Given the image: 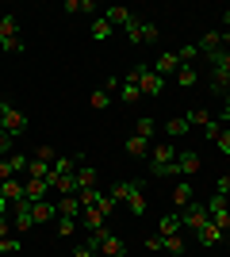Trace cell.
Listing matches in <instances>:
<instances>
[{
    "label": "cell",
    "instance_id": "ab89813d",
    "mask_svg": "<svg viewBox=\"0 0 230 257\" xmlns=\"http://www.w3.org/2000/svg\"><path fill=\"white\" fill-rule=\"evenodd\" d=\"M219 123H230V92L222 96V115H219Z\"/></svg>",
    "mask_w": 230,
    "mask_h": 257
},
{
    "label": "cell",
    "instance_id": "8d00e7d4",
    "mask_svg": "<svg viewBox=\"0 0 230 257\" xmlns=\"http://www.w3.org/2000/svg\"><path fill=\"white\" fill-rule=\"evenodd\" d=\"M161 242H165V249H169V253H176V257L184 253V242H180V234H176V238H161Z\"/></svg>",
    "mask_w": 230,
    "mask_h": 257
},
{
    "label": "cell",
    "instance_id": "f546056e",
    "mask_svg": "<svg viewBox=\"0 0 230 257\" xmlns=\"http://www.w3.org/2000/svg\"><path fill=\"white\" fill-rule=\"evenodd\" d=\"M96 211L104 215V219H108V215L115 211V196H108V192H104V196H100V200H96Z\"/></svg>",
    "mask_w": 230,
    "mask_h": 257
},
{
    "label": "cell",
    "instance_id": "b9f144b4",
    "mask_svg": "<svg viewBox=\"0 0 230 257\" xmlns=\"http://www.w3.org/2000/svg\"><path fill=\"white\" fill-rule=\"evenodd\" d=\"M8 234H12V219L4 215V219H0V238H8Z\"/></svg>",
    "mask_w": 230,
    "mask_h": 257
},
{
    "label": "cell",
    "instance_id": "4dcf8cb0",
    "mask_svg": "<svg viewBox=\"0 0 230 257\" xmlns=\"http://www.w3.org/2000/svg\"><path fill=\"white\" fill-rule=\"evenodd\" d=\"M12 146H16V135L0 131V158H12Z\"/></svg>",
    "mask_w": 230,
    "mask_h": 257
},
{
    "label": "cell",
    "instance_id": "e575fe53",
    "mask_svg": "<svg viewBox=\"0 0 230 257\" xmlns=\"http://www.w3.org/2000/svg\"><path fill=\"white\" fill-rule=\"evenodd\" d=\"M134 135L150 139V135H153V119H150V115H146V119H138V123H134Z\"/></svg>",
    "mask_w": 230,
    "mask_h": 257
},
{
    "label": "cell",
    "instance_id": "4fadbf2b",
    "mask_svg": "<svg viewBox=\"0 0 230 257\" xmlns=\"http://www.w3.org/2000/svg\"><path fill=\"white\" fill-rule=\"evenodd\" d=\"M100 253H104V257H127V242H123L119 234H111V230H108L104 242H100Z\"/></svg>",
    "mask_w": 230,
    "mask_h": 257
},
{
    "label": "cell",
    "instance_id": "9c48e42d",
    "mask_svg": "<svg viewBox=\"0 0 230 257\" xmlns=\"http://www.w3.org/2000/svg\"><path fill=\"white\" fill-rule=\"evenodd\" d=\"M207 223V204H199V200H192V204L180 211V226H192V230H199V226Z\"/></svg>",
    "mask_w": 230,
    "mask_h": 257
},
{
    "label": "cell",
    "instance_id": "bcb514c9",
    "mask_svg": "<svg viewBox=\"0 0 230 257\" xmlns=\"http://www.w3.org/2000/svg\"><path fill=\"white\" fill-rule=\"evenodd\" d=\"M0 257H4V253H0Z\"/></svg>",
    "mask_w": 230,
    "mask_h": 257
},
{
    "label": "cell",
    "instance_id": "f6af8a7d",
    "mask_svg": "<svg viewBox=\"0 0 230 257\" xmlns=\"http://www.w3.org/2000/svg\"><path fill=\"white\" fill-rule=\"evenodd\" d=\"M226 177H230V169H226Z\"/></svg>",
    "mask_w": 230,
    "mask_h": 257
},
{
    "label": "cell",
    "instance_id": "2e32d148",
    "mask_svg": "<svg viewBox=\"0 0 230 257\" xmlns=\"http://www.w3.org/2000/svg\"><path fill=\"white\" fill-rule=\"evenodd\" d=\"M104 20H108L111 31H115V27H127V23L134 20V12H131V8H119V4H111V8L104 12Z\"/></svg>",
    "mask_w": 230,
    "mask_h": 257
},
{
    "label": "cell",
    "instance_id": "ac0fdd59",
    "mask_svg": "<svg viewBox=\"0 0 230 257\" xmlns=\"http://www.w3.org/2000/svg\"><path fill=\"white\" fill-rule=\"evenodd\" d=\"M173 204H176V215H180L188 204H192V184H188V177H180V181H176V188H173Z\"/></svg>",
    "mask_w": 230,
    "mask_h": 257
},
{
    "label": "cell",
    "instance_id": "5bb4252c",
    "mask_svg": "<svg viewBox=\"0 0 230 257\" xmlns=\"http://www.w3.org/2000/svg\"><path fill=\"white\" fill-rule=\"evenodd\" d=\"M73 177H77V192H85V188H96V165H88V161H81Z\"/></svg>",
    "mask_w": 230,
    "mask_h": 257
},
{
    "label": "cell",
    "instance_id": "8992f818",
    "mask_svg": "<svg viewBox=\"0 0 230 257\" xmlns=\"http://www.w3.org/2000/svg\"><path fill=\"white\" fill-rule=\"evenodd\" d=\"M0 131H8V135H23L27 131V115L12 107V100H0Z\"/></svg>",
    "mask_w": 230,
    "mask_h": 257
},
{
    "label": "cell",
    "instance_id": "52a82bcc",
    "mask_svg": "<svg viewBox=\"0 0 230 257\" xmlns=\"http://www.w3.org/2000/svg\"><path fill=\"white\" fill-rule=\"evenodd\" d=\"M134 73H138V88H142V96H161V92H165V77H157L153 69L134 65Z\"/></svg>",
    "mask_w": 230,
    "mask_h": 257
},
{
    "label": "cell",
    "instance_id": "9a60e30c",
    "mask_svg": "<svg viewBox=\"0 0 230 257\" xmlns=\"http://www.w3.org/2000/svg\"><path fill=\"white\" fill-rule=\"evenodd\" d=\"M176 69H180V54H173V50H165L161 58H157V65H153L157 77H169V73H176Z\"/></svg>",
    "mask_w": 230,
    "mask_h": 257
},
{
    "label": "cell",
    "instance_id": "ee69618b",
    "mask_svg": "<svg viewBox=\"0 0 230 257\" xmlns=\"http://www.w3.org/2000/svg\"><path fill=\"white\" fill-rule=\"evenodd\" d=\"M222 23H226V31H230V12H222Z\"/></svg>",
    "mask_w": 230,
    "mask_h": 257
},
{
    "label": "cell",
    "instance_id": "44dd1931",
    "mask_svg": "<svg viewBox=\"0 0 230 257\" xmlns=\"http://www.w3.org/2000/svg\"><path fill=\"white\" fill-rule=\"evenodd\" d=\"M196 81H199V69L192 62H180V69H176V85H180V88H196Z\"/></svg>",
    "mask_w": 230,
    "mask_h": 257
},
{
    "label": "cell",
    "instance_id": "74e56055",
    "mask_svg": "<svg viewBox=\"0 0 230 257\" xmlns=\"http://www.w3.org/2000/svg\"><path fill=\"white\" fill-rule=\"evenodd\" d=\"M31 158H39V161H58V158H54V150H50V146H39V150H35Z\"/></svg>",
    "mask_w": 230,
    "mask_h": 257
},
{
    "label": "cell",
    "instance_id": "30bf717a",
    "mask_svg": "<svg viewBox=\"0 0 230 257\" xmlns=\"http://www.w3.org/2000/svg\"><path fill=\"white\" fill-rule=\"evenodd\" d=\"M119 100L123 104H138V100H142V88H138V73H134V69L119 81Z\"/></svg>",
    "mask_w": 230,
    "mask_h": 257
},
{
    "label": "cell",
    "instance_id": "603a6c76",
    "mask_svg": "<svg viewBox=\"0 0 230 257\" xmlns=\"http://www.w3.org/2000/svg\"><path fill=\"white\" fill-rule=\"evenodd\" d=\"M123 150L131 154V158H146V150H150V139H142V135H131V139L123 142Z\"/></svg>",
    "mask_w": 230,
    "mask_h": 257
},
{
    "label": "cell",
    "instance_id": "e0dca14e",
    "mask_svg": "<svg viewBox=\"0 0 230 257\" xmlns=\"http://www.w3.org/2000/svg\"><path fill=\"white\" fill-rule=\"evenodd\" d=\"M0 196L8 204H20L23 200V177H12V181H0Z\"/></svg>",
    "mask_w": 230,
    "mask_h": 257
},
{
    "label": "cell",
    "instance_id": "d4e9b609",
    "mask_svg": "<svg viewBox=\"0 0 230 257\" xmlns=\"http://www.w3.org/2000/svg\"><path fill=\"white\" fill-rule=\"evenodd\" d=\"M31 211H35V226H39V223H50L58 207L50 204V200H39V204H31Z\"/></svg>",
    "mask_w": 230,
    "mask_h": 257
},
{
    "label": "cell",
    "instance_id": "6da1fadb",
    "mask_svg": "<svg viewBox=\"0 0 230 257\" xmlns=\"http://www.w3.org/2000/svg\"><path fill=\"white\" fill-rule=\"evenodd\" d=\"M108 196H115V204L123 200V204L131 207L134 219H142V215H146V192H142V184H138V181H115Z\"/></svg>",
    "mask_w": 230,
    "mask_h": 257
},
{
    "label": "cell",
    "instance_id": "ba28073f",
    "mask_svg": "<svg viewBox=\"0 0 230 257\" xmlns=\"http://www.w3.org/2000/svg\"><path fill=\"white\" fill-rule=\"evenodd\" d=\"M31 226H35L31 200H20V204H12V230H31Z\"/></svg>",
    "mask_w": 230,
    "mask_h": 257
},
{
    "label": "cell",
    "instance_id": "484cf974",
    "mask_svg": "<svg viewBox=\"0 0 230 257\" xmlns=\"http://www.w3.org/2000/svg\"><path fill=\"white\" fill-rule=\"evenodd\" d=\"M188 131H192V123H188L184 115H173L169 123H165V135H176V139H180V135H188Z\"/></svg>",
    "mask_w": 230,
    "mask_h": 257
},
{
    "label": "cell",
    "instance_id": "1f68e13d",
    "mask_svg": "<svg viewBox=\"0 0 230 257\" xmlns=\"http://www.w3.org/2000/svg\"><path fill=\"white\" fill-rule=\"evenodd\" d=\"M77 230V219H66V215H58V234L62 238H69Z\"/></svg>",
    "mask_w": 230,
    "mask_h": 257
},
{
    "label": "cell",
    "instance_id": "7bdbcfd3",
    "mask_svg": "<svg viewBox=\"0 0 230 257\" xmlns=\"http://www.w3.org/2000/svg\"><path fill=\"white\" fill-rule=\"evenodd\" d=\"M146 246L150 249H165V242H161V234H153V238H146Z\"/></svg>",
    "mask_w": 230,
    "mask_h": 257
},
{
    "label": "cell",
    "instance_id": "cb8c5ba5",
    "mask_svg": "<svg viewBox=\"0 0 230 257\" xmlns=\"http://www.w3.org/2000/svg\"><path fill=\"white\" fill-rule=\"evenodd\" d=\"M157 234L161 238H176L180 234V215H165L161 223H157Z\"/></svg>",
    "mask_w": 230,
    "mask_h": 257
},
{
    "label": "cell",
    "instance_id": "3957f363",
    "mask_svg": "<svg viewBox=\"0 0 230 257\" xmlns=\"http://www.w3.org/2000/svg\"><path fill=\"white\" fill-rule=\"evenodd\" d=\"M0 50H8V54H23L20 16H12V12H4V16H0Z\"/></svg>",
    "mask_w": 230,
    "mask_h": 257
},
{
    "label": "cell",
    "instance_id": "f35d334b",
    "mask_svg": "<svg viewBox=\"0 0 230 257\" xmlns=\"http://www.w3.org/2000/svg\"><path fill=\"white\" fill-rule=\"evenodd\" d=\"M215 192H219V196H230V177H219V184H215Z\"/></svg>",
    "mask_w": 230,
    "mask_h": 257
},
{
    "label": "cell",
    "instance_id": "d590c367",
    "mask_svg": "<svg viewBox=\"0 0 230 257\" xmlns=\"http://www.w3.org/2000/svg\"><path fill=\"white\" fill-rule=\"evenodd\" d=\"M0 253H20V238H0Z\"/></svg>",
    "mask_w": 230,
    "mask_h": 257
},
{
    "label": "cell",
    "instance_id": "d6a6232c",
    "mask_svg": "<svg viewBox=\"0 0 230 257\" xmlns=\"http://www.w3.org/2000/svg\"><path fill=\"white\" fill-rule=\"evenodd\" d=\"M108 35H111V23L104 20V16H100V20L92 23V39H108Z\"/></svg>",
    "mask_w": 230,
    "mask_h": 257
},
{
    "label": "cell",
    "instance_id": "7402d4cb",
    "mask_svg": "<svg viewBox=\"0 0 230 257\" xmlns=\"http://www.w3.org/2000/svg\"><path fill=\"white\" fill-rule=\"evenodd\" d=\"M184 119L192 123V127H203V131H207L211 123H215V115H207V107H188V111H184Z\"/></svg>",
    "mask_w": 230,
    "mask_h": 257
},
{
    "label": "cell",
    "instance_id": "836d02e7",
    "mask_svg": "<svg viewBox=\"0 0 230 257\" xmlns=\"http://www.w3.org/2000/svg\"><path fill=\"white\" fill-rule=\"evenodd\" d=\"M215 146H219V154H226V158H230V127H222V131H219Z\"/></svg>",
    "mask_w": 230,
    "mask_h": 257
},
{
    "label": "cell",
    "instance_id": "277c9868",
    "mask_svg": "<svg viewBox=\"0 0 230 257\" xmlns=\"http://www.w3.org/2000/svg\"><path fill=\"white\" fill-rule=\"evenodd\" d=\"M123 35H127V43H157V23H150V20H138L134 16L127 27H123Z\"/></svg>",
    "mask_w": 230,
    "mask_h": 257
},
{
    "label": "cell",
    "instance_id": "5b68a950",
    "mask_svg": "<svg viewBox=\"0 0 230 257\" xmlns=\"http://www.w3.org/2000/svg\"><path fill=\"white\" fill-rule=\"evenodd\" d=\"M207 219H211V223H215V226L222 230V238L230 234V200H226V196H219V192H215V196L207 200Z\"/></svg>",
    "mask_w": 230,
    "mask_h": 257
},
{
    "label": "cell",
    "instance_id": "8fae6325",
    "mask_svg": "<svg viewBox=\"0 0 230 257\" xmlns=\"http://www.w3.org/2000/svg\"><path fill=\"white\" fill-rule=\"evenodd\" d=\"M50 196V184L46 181H35V177H23V200H31V204H39V200H46Z\"/></svg>",
    "mask_w": 230,
    "mask_h": 257
},
{
    "label": "cell",
    "instance_id": "7c38bea8",
    "mask_svg": "<svg viewBox=\"0 0 230 257\" xmlns=\"http://www.w3.org/2000/svg\"><path fill=\"white\" fill-rule=\"evenodd\" d=\"M176 173H180V177H196L199 173V154L196 150H180L176 154Z\"/></svg>",
    "mask_w": 230,
    "mask_h": 257
},
{
    "label": "cell",
    "instance_id": "f1b7e54d",
    "mask_svg": "<svg viewBox=\"0 0 230 257\" xmlns=\"http://www.w3.org/2000/svg\"><path fill=\"white\" fill-rule=\"evenodd\" d=\"M81 215H85V226H88V230H100V226H104V215H100L96 207H85Z\"/></svg>",
    "mask_w": 230,
    "mask_h": 257
},
{
    "label": "cell",
    "instance_id": "4316f807",
    "mask_svg": "<svg viewBox=\"0 0 230 257\" xmlns=\"http://www.w3.org/2000/svg\"><path fill=\"white\" fill-rule=\"evenodd\" d=\"M62 12H69V16H73V12H96V4H92V0H66Z\"/></svg>",
    "mask_w": 230,
    "mask_h": 257
},
{
    "label": "cell",
    "instance_id": "83f0119b",
    "mask_svg": "<svg viewBox=\"0 0 230 257\" xmlns=\"http://www.w3.org/2000/svg\"><path fill=\"white\" fill-rule=\"evenodd\" d=\"M88 104L96 107V111H104V107L111 104V92H108V88H96V92H92V96H88Z\"/></svg>",
    "mask_w": 230,
    "mask_h": 257
},
{
    "label": "cell",
    "instance_id": "60d3db41",
    "mask_svg": "<svg viewBox=\"0 0 230 257\" xmlns=\"http://www.w3.org/2000/svg\"><path fill=\"white\" fill-rule=\"evenodd\" d=\"M73 257H96V249H92V246H77Z\"/></svg>",
    "mask_w": 230,
    "mask_h": 257
},
{
    "label": "cell",
    "instance_id": "d6986e66",
    "mask_svg": "<svg viewBox=\"0 0 230 257\" xmlns=\"http://www.w3.org/2000/svg\"><path fill=\"white\" fill-rule=\"evenodd\" d=\"M58 215H66V219H77V215L85 211V207H81V196H58Z\"/></svg>",
    "mask_w": 230,
    "mask_h": 257
},
{
    "label": "cell",
    "instance_id": "7a4b0ae2",
    "mask_svg": "<svg viewBox=\"0 0 230 257\" xmlns=\"http://www.w3.org/2000/svg\"><path fill=\"white\" fill-rule=\"evenodd\" d=\"M150 173L153 177H173L176 173V146L173 142H157L150 150Z\"/></svg>",
    "mask_w": 230,
    "mask_h": 257
},
{
    "label": "cell",
    "instance_id": "ffe728a7",
    "mask_svg": "<svg viewBox=\"0 0 230 257\" xmlns=\"http://www.w3.org/2000/svg\"><path fill=\"white\" fill-rule=\"evenodd\" d=\"M196 238H199V246H219V242H222V230H219V226H215V223L207 219V223H203V226L196 230Z\"/></svg>",
    "mask_w": 230,
    "mask_h": 257
}]
</instances>
